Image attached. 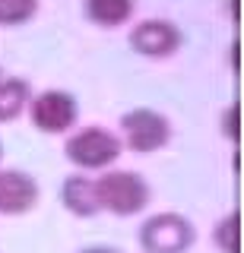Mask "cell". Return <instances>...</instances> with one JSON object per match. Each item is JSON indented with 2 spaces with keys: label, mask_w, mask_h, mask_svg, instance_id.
Wrapping results in <instances>:
<instances>
[{
  "label": "cell",
  "mask_w": 244,
  "mask_h": 253,
  "mask_svg": "<svg viewBox=\"0 0 244 253\" xmlns=\"http://www.w3.org/2000/svg\"><path fill=\"white\" fill-rule=\"evenodd\" d=\"M96 196L101 212H111L117 218H130L149 206L152 190L137 171H108L96 180Z\"/></svg>",
  "instance_id": "obj_1"
},
{
  "label": "cell",
  "mask_w": 244,
  "mask_h": 253,
  "mask_svg": "<svg viewBox=\"0 0 244 253\" xmlns=\"http://www.w3.org/2000/svg\"><path fill=\"white\" fill-rule=\"evenodd\" d=\"M124 142L121 136H114L111 130L92 124L76 130L73 136L64 142V155L70 165H76L80 171H101V168H111V165L121 158Z\"/></svg>",
  "instance_id": "obj_2"
},
{
  "label": "cell",
  "mask_w": 244,
  "mask_h": 253,
  "mask_svg": "<svg viewBox=\"0 0 244 253\" xmlns=\"http://www.w3.org/2000/svg\"><path fill=\"white\" fill-rule=\"evenodd\" d=\"M143 253H187L196 241V228L181 212H155L137 231Z\"/></svg>",
  "instance_id": "obj_3"
},
{
  "label": "cell",
  "mask_w": 244,
  "mask_h": 253,
  "mask_svg": "<svg viewBox=\"0 0 244 253\" xmlns=\"http://www.w3.org/2000/svg\"><path fill=\"white\" fill-rule=\"evenodd\" d=\"M171 139L168 117L159 114L155 108H133L121 117V142L137 155L159 152Z\"/></svg>",
  "instance_id": "obj_4"
},
{
  "label": "cell",
  "mask_w": 244,
  "mask_h": 253,
  "mask_svg": "<svg viewBox=\"0 0 244 253\" xmlns=\"http://www.w3.org/2000/svg\"><path fill=\"white\" fill-rule=\"evenodd\" d=\"M76 117H80V101L73 92L45 89L29 98V121L38 133H48V136L67 133L76 124Z\"/></svg>",
  "instance_id": "obj_5"
},
{
  "label": "cell",
  "mask_w": 244,
  "mask_h": 253,
  "mask_svg": "<svg viewBox=\"0 0 244 253\" xmlns=\"http://www.w3.org/2000/svg\"><path fill=\"white\" fill-rule=\"evenodd\" d=\"M130 51H137L140 57H152V60H165L175 57L184 44V35L171 19H143L130 29L127 35Z\"/></svg>",
  "instance_id": "obj_6"
},
{
  "label": "cell",
  "mask_w": 244,
  "mask_h": 253,
  "mask_svg": "<svg viewBox=\"0 0 244 253\" xmlns=\"http://www.w3.org/2000/svg\"><path fill=\"white\" fill-rule=\"evenodd\" d=\"M38 180L26 171H0V215H26L38 206Z\"/></svg>",
  "instance_id": "obj_7"
},
{
  "label": "cell",
  "mask_w": 244,
  "mask_h": 253,
  "mask_svg": "<svg viewBox=\"0 0 244 253\" xmlns=\"http://www.w3.org/2000/svg\"><path fill=\"white\" fill-rule=\"evenodd\" d=\"M60 206L76 218H92L101 212L98 196H96V180H89L86 174H73L60 184Z\"/></svg>",
  "instance_id": "obj_8"
},
{
  "label": "cell",
  "mask_w": 244,
  "mask_h": 253,
  "mask_svg": "<svg viewBox=\"0 0 244 253\" xmlns=\"http://www.w3.org/2000/svg\"><path fill=\"white\" fill-rule=\"evenodd\" d=\"M32 98V85L22 76H3L0 79V124L16 121L22 111L29 108Z\"/></svg>",
  "instance_id": "obj_9"
},
{
  "label": "cell",
  "mask_w": 244,
  "mask_h": 253,
  "mask_svg": "<svg viewBox=\"0 0 244 253\" xmlns=\"http://www.w3.org/2000/svg\"><path fill=\"white\" fill-rule=\"evenodd\" d=\"M83 16L89 22H96V26H101V29H114V26L130 22L133 0H86Z\"/></svg>",
  "instance_id": "obj_10"
},
{
  "label": "cell",
  "mask_w": 244,
  "mask_h": 253,
  "mask_svg": "<svg viewBox=\"0 0 244 253\" xmlns=\"http://www.w3.org/2000/svg\"><path fill=\"white\" fill-rule=\"evenodd\" d=\"M42 0H0V26L3 29H16L26 26L29 19H35Z\"/></svg>",
  "instance_id": "obj_11"
},
{
  "label": "cell",
  "mask_w": 244,
  "mask_h": 253,
  "mask_svg": "<svg viewBox=\"0 0 244 253\" xmlns=\"http://www.w3.org/2000/svg\"><path fill=\"white\" fill-rule=\"evenodd\" d=\"M212 241H216V247L222 253H238V215H235V212H228V215L216 225Z\"/></svg>",
  "instance_id": "obj_12"
},
{
  "label": "cell",
  "mask_w": 244,
  "mask_h": 253,
  "mask_svg": "<svg viewBox=\"0 0 244 253\" xmlns=\"http://www.w3.org/2000/svg\"><path fill=\"white\" fill-rule=\"evenodd\" d=\"M222 133H225L228 139H238V130H235V108L225 111V126H222Z\"/></svg>",
  "instance_id": "obj_13"
},
{
  "label": "cell",
  "mask_w": 244,
  "mask_h": 253,
  "mask_svg": "<svg viewBox=\"0 0 244 253\" xmlns=\"http://www.w3.org/2000/svg\"><path fill=\"white\" fill-rule=\"evenodd\" d=\"M80 253H124L117 247H108V244H92V247H83Z\"/></svg>",
  "instance_id": "obj_14"
},
{
  "label": "cell",
  "mask_w": 244,
  "mask_h": 253,
  "mask_svg": "<svg viewBox=\"0 0 244 253\" xmlns=\"http://www.w3.org/2000/svg\"><path fill=\"white\" fill-rule=\"evenodd\" d=\"M0 158H3V142H0Z\"/></svg>",
  "instance_id": "obj_15"
},
{
  "label": "cell",
  "mask_w": 244,
  "mask_h": 253,
  "mask_svg": "<svg viewBox=\"0 0 244 253\" xmlns=\"http://www.w3.org/2000/svg\"><path fill=\"white\" fill-rule=\"evenodd\" d=\"M0 79H3V70H0Z\"/></svg>",
  "instance_id": "obj_16"
}]
</instances>
